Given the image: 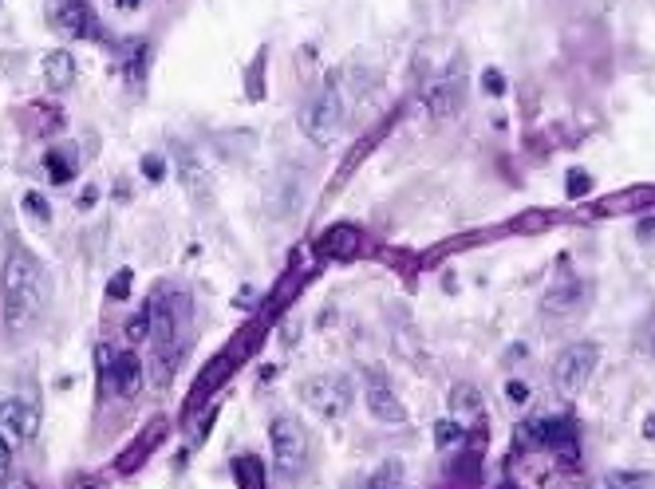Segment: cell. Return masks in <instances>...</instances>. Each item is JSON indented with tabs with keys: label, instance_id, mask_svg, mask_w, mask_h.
<instances>
[{
	"label": "cell",
	"instance_id": "6da1fadb",
	"mask_svg": "<svg viewBox=\"0 0 655 489\" xmlns=\"http://www.w3.org/2000/svg\"><path fill=\"white\" fill-rule=\"evenodd\" d=\"M0 296H5V328L32 331L47 308V277L28 249H12L0 272Z\"/></svg>",
	"mask_w": 655,
	"mask_h": 489
},
{
	"label": "cell",
	"instance_id": "7a4b0ae2",
	"mask_svg": "<svg viewBox=\"0 0 655 489\" xmlns=\"http://www.w3.org/2000/svg\"><path fill=\"white\" fill-rule=\"evenodd\" d=\"M269 443H272V466L281 482H296L308 466V431L292 414H277L269 423Z\"/></svg>",
	"mask_w": 655,
	"mask_h": 489
},
{
	"label": "cell",
	"instance_id": "3957f363",
	"mask_svg": "<svg viewBox=\"0 0 655 489\" xmlns=\"http://www.w3.org/2000/svg\"><path fill=\"white\" fill-rule=\"evenodd\" d=\"M301 130L316 147H332L343 130V99L336 87H320L301 111Z\"/></svg>",
	"mask_w": 655,
	"mask_h": 489
},
{
	"label": "cell",
	"instance_id": "277c9868",
	"mask_svg": "<svg viewBox=\"0 0 655 489\" xmlns=\"http://www.w3.org/2000/svg\"><path fill=\"white\" fill-rule=\"evenodd\" d=\"M597 360H600L597 343H573V348H565L561 355H557V363H553L557 391H561L565 399H577L580 391L588 387L592 372H597Z\"/></svg>",
	"mask_w": 655,
	"mask_h": 489
},
{
	"label": "cell",
	"instance_id": "5b68a950",
	"mask_svg": "<svg viewBox=\"0 0 655 489\" xmlns=\"http://www.w3.org/2000/svg\"><path fill=\"white\" fill-rule=\"evenodd\" d=\"M296 395L316 414H324V419H340L352 407V383L343 375H312L296 387Z\"/></svg>",
	"mask_w": 655,
	"mask_h": 489
},
{
	"label": "cell",
	"instance_id": "8992f818",
	"mask_svg": "<svg viewBox=\"0 0 655 489\" xmlns=\"http://www.w3.org/2000/svg\"><path fill=\"white\" fill-rule=\"evenodd\" d=\"M36 431H40V411H36V407H28L24 399L0 402V438H5L12 450H20L24 443H32Z\"/></svg>",
	"mask_w": 655,
	"mask_h": 489
},
{
	"label": "cell",
	"instance_id": "52a82bcc",
	"mask_svg": "<svg viewBox=\"0 0 655 489\" xmlns=\"http://www.w3.org/2000/svg\"><path fill=\"white\" fill-rule=\"evenodd\" d=\"M423 107H426V115H431V118L455 115L458 107H462V67H450L438 79L426 83V87H423Z\"/></svg>",
	"mask_w": 655,
	"mask_h": 489
},
{
	"label": "cell",
	"instance_id": "ba28073f",
	"mask_svg": "<svg viewBox=\"0 0 655 489\" xmlns=\"http://www.w3.org/2000/svg\"><path fill=\"white\" fill-rule=\"evenodd\" d=\"M655 206V186H628L616 189V194H604L592 201V213L597 218H612V213H644Z\"/></svg>",
	"mask_w": 655,
	"mask_h": 489
},
{
	"label": "cell",
	"instance_id": "9c48e42d",
	"mask_svg": "<svg viewBox=\"0 0 655 489\" xmlns=\"http://www.w3.org/2000/svg\"><path fill=\"white\" fill-rule=\"evenodd\" d=\"M585 296H588V284L580 280L577 272H561V277L549 284V292H545V312L568 316V312H577V308L585 304Z\"/></svg>",
	"mask_w": 655,
	"mask_h": 489
},
{
	"label": "cell",
	"instance_id": "30bf717a",
	"mask_svg": "<svg viewBox=\"0 0 655 489\" xmlns=\"http://www.w3.org/2000/svg\"><path fill=\"white\" fill-rule=\"evenodd\" d=\"M367 411H372V419H379V423H407V411H403V402L395 399V391L379 379V367L367 372Z\"/></svg>",
	"mask_w": 655,
	"mask_h": 489
},
{
	"label": "cell",
	"instance_id": "8fae6325",
	"mask_svg": "<svg viewBox=\"0 0 655 489\" xmlns=\"http://www.w3.org/2000/svg\"><path fill=\"white\" fill-rule=\"evenodd\" d=\"M162 434H166V423H162V419H154V423L147 426V431H142L138 443L130 446V450H123V454H118L115 470H118V474H135V470L142 466V462H147V458L154 454V450L162 446Z\"/></svg>",
	"mask_w": 655,
	"mask_h": 489
},
{
	"label": "cell",
	"instance_id": "7c38bea8",
	"mask_svg": "<svg viewBox=\"0 0 655 489\" xmlns=\"http://www.w3.org/2000/svg\"><path fill=\"white\" fill-rule=\"evenodd\" d=\"M230 367H233V355L230 351H221V355H213V360L206 363V375L194 383V391H189V411H198L201 407V399H210L213 391H218L225 383V375H230Z\"/></svg>",
	"mask_w": 655,
	"mask_h": 489
},
{
	"label": "cell",
	"instance_id": "4fadbf2b",
	"mask_svg": "<svg viewBox=\"0 0 655 489\" xmlns=\"http://www.w3.org/2000/svg\"><path fill=\"white\" fill-rule=\"evenodd\" d=\"M40 71H44V83H47V87H52V91H64V87H71V83H76V56L64 52V47H56V52L44 56Z\"/></svg>",
	"mask_w": 655,
	"mask_h": 489
},
{
	"label": "cell",
	"instance_id": "5bb4252c",
	"mask_svg": "<svg viewBox=\"0 0 655 489\" xmlns=\"http://www.w3.org/2000/svg\"><path fill=\"white\" fill-rule=\"evenodd\" d=\"M320 249H324L328 257H352L355 249H360V229H355L352 221H336V225H328L324 237H320Z\"/></svg>",
	"mask_w": 655,
	"mask_h": 489
},
{
	"label": "cell",
	"instance_id": "9a60e30c",
	"mask_svg": "<svg viewBox=\"0 0 655 489\" xmlns=\"http://www.w3.org/2000/svg\"><path fill=\"white\" fill-rule=\"evenodd\" d=\"M111 383H115L118 395H135V391L142 387V363H138V355H130V351L115 355V360H111Z\"/></svg>",
	"mask_w": 655,
	"mask_h": 489
},
{
	"label": "cell",
	"instance_id": "2e32d148",
	"mask_svg": "<svg viewBox=\"0 0 655 489\" xmlns=\"http://www.w3.org/2000/svg\"><path fill=\"white\" fill-rule=\"evenodd\" d=\"M233 485L237 489H269V470L257 454L233 458Z\"/></svg>",
	"mask_w": 655,
	"mask_h": 489
},
{
	"label": "cell",
	"instance_id": "e0dca14e",
	"mask_svg": "<svg viewBox=\"0 0 655 489\" xmlns=\"http://www.w3.org/2000/svg\"><path fill=\"white\" fill-rule=\"evenodd\" d=\"M178 166H182V178H186V189L194 201H210V174L198 166V158L189 150H178Z\"/></svg>",
	"mask_w": 655,
	"mask_h": 489
},
{
	"label": "cell",
	"instance_id": "ac0fdd59",
	"mask_svg": "<svg viewBox=\"0 0 655 489\" xmlns=\"http://www.w3.org/2000/svg\"><path fill=\"white\" fill-rule=\"evenodd\" d=\"M403 485H407V466H403L399 458L379 462L375 474L363 482V489H403Z\"/></svg>",
	"mask_w": 655,
	"mask_h": 489
},
{
	"label": "cell",
	"instance_id": "d6986e66",
	"mask_svg": "<svg viewBox=\"0 0 655 489\" xmlns=\"http://www.w3.org/2000/svg\"><path fill=\"white\" fill-rule=\"evenodd\" d=\"M450 411L455 414H478L482 411V391L474 383H455V391H450Z\"/></svg>",
	"mask_w": 655,
	"mask_h": 489
},
{
	"label": "cell",
	"instance_id": "ffe728a7",
	"mask_svg": "<svg viewBox=\"0 0 655 489\" xmlns=\"http://www.w3.org/2000/svg\"><path fill=\"white\" fill-rule=\"evenodd\" d=\"M56 20H59V28L71 32V36H91V12L83 5H67Z\"/></svg>",
	"mask_w": 655,
	"mask_h": 489
},
{
	"label": "cell",
	"instance_id": "44dd1931",
	"mask_svg": "<svg viewBox=\"0 0 655 489\" xmlns=\"http://www.w3.org/2000/svg\"><path fill=\"white\" fill-rule=\"evenodd\" d=\"M600 485H604V489H648L651 478H648V474H636V470H616V474H609V478H604Z\"/></svg>",
	"mask_w": 655,
	"mask_h": 489
},
{
	"label": "cell",
	"instance_id": "7402d4cb",
	"mask_svg": "<svg viewBox=\"0 0 655 489\" xmlns=\"http://www.w3.org/2000/svg\"><path fill=\"white\" fill-rule=\"evenodd\" d=\"M123 331H127V340H130V343H142V340H150V304H142L138 312L127 320V328H123Z\"/></svg>",
	"mask_w": 655,
	"mask_h": 489
},
{
	"label": "cell",
	"instance_id": "603a6c76",
	"mask_svg": "<svg viewBox=\"0 0 655 489\" xmlns=\"http://www.w3.org/2000/svg\"><path fill=\"white\" fill-rule=\"evenodd\" d=\"M462 434H466V431H462V426H458V423H450V419H443V423H438V426H435V446H438V450H450V446H462Z\"/></svg>",
	"mask_w": 655,
	"mask_h": 489
},
{
	"label": "cell",
	"instance_id": "cb8c5ba5",
	"mask_svg": "<svg viewBox=\"0 0 655 489\" xmlns=\"http://www.w3.org/2000/svg\"><path fill=\"white\" fill-rule=\"evenodd\" d=\"M549 225H553V213L529 209L526 218H517V221H514V229H521V233H537V229H549Z\"/></svg>",
	"mask_w": 655,
	"mask_h": 489
},
{
	"label": "cell",
	"instance_id": "d4e9b609",
	"mask_svg": "<svg viewBox=\"0 0 655 489\" xmlns=\"http://www.w3.org/2000/svg\"><path fill=\"white\" fill-rule=\"evenodd\" d=\"M588 186H592V178L585 170H568V178H565V194L568 198H585Z\"/></svg>",
	"mask_w": 655,
	"mask_h": 489
},
{
	"label": "cell",
	"instance_id": "484cf974",
	"mask_svg": "<svg viewBox=\"0 0 655 489\" xmlns=\"http://www.w3.org/2000/svg\"><path fill=\"white\" fill-rule=\"evenodd\" d=\"M44 162H47V170H52V182H59V186L71 182V166H67L64 158H59V150H52Z\"/></svg>",
	"mask_w": 655,
	"mask_h": 489
},
{
	"label": "cell",
	"instance_id": "4316f807",
	"mask_svg": "<svg viewBox=\"0 0 655 489\" xmlns=\"http://www.w3.org/2000/svg\"><path fill=\"white\" fill-rule=\"evenodd\" d=\"M130 277H135L130 269H118V272H115V280H111V289H107V296H111V301H127V292H130Z\"/></svg>",
	"mask_w": 655,
	"mask_h": 489
},
{
	"label": "cell",
	"instance_id": "83f0119b",
	"mask_svg": "<svg viewBox=\"0 0 655 489\" xmlns=\"http://www.w3.org/2000/svg\"><path fill=\"white\" fill-rule=\"evenodd\" d=\"M482 87L497 99V95H506V76H502L497 67H486V71H482Z\"/></svg>",
	"mask_w": 655,
	"mask_h": 489
},
{
	"label": "cell",
	"instance_id": "f1b7e54d",
	"mask_svg": "<svg viewBox=\"0 0 655 489\" xmlns=\"http://www.w3.org/2000/svg\"><path fill=\"white\" fill-rule=\"evenodd\" d=\"M8 478H12V446L0 438V489L8 485Z\"/></svg>",
	"mask_w": 655,
	"mask_h": 489
},
{
	"label": "cell",
	"instance_id": "f546056e",
	"mask_svg": "<svg viewBox=\"0 0 655 489\" xmlns=\"http://www.w3.org/2000/svg\"><path fill=\"white\" fill-rule=\"evenodd\" d=\"M506 399H509V402H526V399H529V387L521 383V379H509V383H506Z\"/></svg>",
	"mask_w": 655,
	"mask_h": 489
},
{
	"label": "cell",
	"instance_id": "4dcf8cb0",
	"mask_svg": "<svg viewBox=\"0 0 655 489\" xmlns=\"http://www.w3.org/2000/svg\"><path fill=\"white\" fill-rule=\"evenodd\" d=\"M24 206H28V209H32L40 221H47V213H52V209H47V201H44L40 194H28V198H24Z\"/></svg>",
	"mask_w": 655,
	"mask_h": 489
},
{
	"label": "cell",
	"instance_id": "1f68e13d",
	"mask_svg": "<svg viewBox=\"0 0 655 489\" xmlns=\"http://www.w3.org/2000/svg\"><path fill=\"white\" fill-rule=\"evenodd\" d=\"M142 166H147V178H154V182H159V178H162V162H159V158H147Z\"/></svg>",
	"mask_w": 655,
	"mask_h": 489
},
{
	"label": "cell",
	"instance_id": "d6a6232c",
	"mask_svg": "<svg viewBox=\"0 0 655 489\" xmlns=\"http://www.w3.org/2000/svg\"><path fill=\"white\" fill-rule=\"evenodd\" d=\"M640 241H655V221H640Z\"/></svg>",
	"mask_w": 655,
	"mask_h": 489
},
{
	"label": "cell",
	"instance_id": "836d02e7",
	"mask_svg": "<svg viewBox=\"0 0 655 489\" xmlns=\"http://www.w3.org/2000/svg\"><path fill=\"white\" fill-rule=\"evenodd\" d=\"M142 5V0H115V8H123V12H135Z\"/></svg>",
	"mask_w": 655,
	"mask_h": 489
},
{
	"label": "cell",
	"instance_id": "e575fe53",
	"mask_svg": "<svg viewBox=\"0 0 655 489\" xmlns=\"http://www.w3.org/2000/svg\"><path fill=\"white\" fill-rule=\"evenodd\" d=\"M502 489H509V485H502Z\"/></svg>",
	"mask_w": 655,
	"mask_h": 489
}]
</instances>
